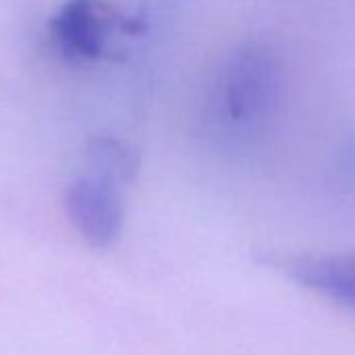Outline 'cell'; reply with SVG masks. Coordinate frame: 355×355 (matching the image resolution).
<instances>
[{
  "label": "cell",
  "mask_w": 355,
  "mask_h": 355,
  "mask_svg": "<svg viewBox=\"0 0 355 355\" xmlns=\"http://www.w3.org/2000/svg\"><path fill=\"white\" fill-rule=\"evenodd\" d=\"M284 78L276 55L266 46L236 51L222 76V105L230 123L263 128L280 109Z\"/></svg>",
  "instance_id": "1"
},
{
  "label": "cell",
  "mask_w": 355,
  "mask_h": 355,
  "mask_svg": "<svg viewBox=\"0 0 355 355\" xmlns=\"http://www.w3.org/2000/svg\"><path fill=\"white\" fill-rule=\"evenodd\" d=\"M63 205L71 224L88 245L107 249L119 239L123 207L113 182L98 175L80 178L65 189Z\"/></svg>",
  "instance_id": "2"
},
{
  "label": "cell",
  "mask_w": 355,
  "mask_h": 355,
  "mask_svg": "<svg viewBox=\"0 0 355 355\" xmlns=\"http://www.w3.org/2000/svg\"><path fill=\"white\" fill-rule=\"evenodd\" d=\"M276 266L301 286L355 309V255H297Z\"/></svg>",
  "instance_id": "4"
},
{
  "label": "cell",
  "mask_w": 355,
  "mask_h": 355,
  "mask_svg": "<svg viewBox=\"0 0 355 355\" xmlns=\"http://www.w3.org/2000/svg\"><path fill=\"white\" fill-rule=\"evenodd\" d=\"M117 13L105 0H67L51 19V32L61 49L73 57L98 59Z\"/></svg>",
  "instance_id": "3"
},
{
  "label": "cell",
  "mask_w": 355,
  "mask_h": 355,
  "mask_svg": "<svg viewBox=\"0 0 355 355\" xmlns=\"http://www.w3.org/2000/svg\"><path fill=\"white\" fill-rule=\"evenodd\" d=\"M88 157L96 169L94 175L105 178L109 182H132L136 175V157L119 140L101 136L92 138L88 144Z\"/></svg>",
  "instance_id": "5"
}]
</instances>
